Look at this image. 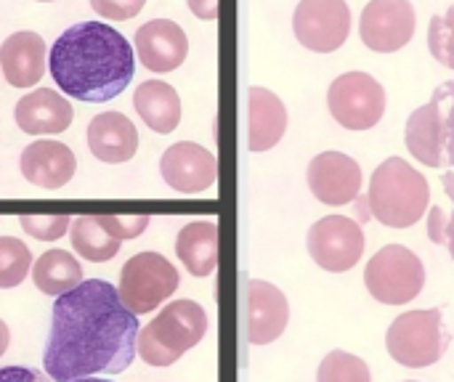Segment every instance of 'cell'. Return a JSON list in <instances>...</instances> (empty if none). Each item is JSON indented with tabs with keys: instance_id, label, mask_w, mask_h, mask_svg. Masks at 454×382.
I'll list each match as a JSON object with an SVG mask.
<instances>
[{
	"instance_id": "4316f807",
	"label": "cell",
	"mask_w": 454,
	"mask_h": 382,
	"mask_svg": "<svg viewBox=\"0 0 454 382\" xmlns=\"http://www.w3.org/2000/svg\"><path fill=\"white\" fill-rule=\"evenodd\" d=\"M317 382H372L367 362L348 351H330L319 364Z\"/></svg>"
},
{
	"instance_id": "836d02e7",
	"label": "cell",
	"mask_w": 454,
	"mask_h": 382,
	"mask_svg": "<svg viewBox=\"0 0 454 382\" xmlns=\"http://www.w3.org/2000/svg\"><path fill=\"white\" fill-rule=\"evenodd\" d=\"M186 5L200 19H218V0H186Z\"/></svg>"
},
{
	"instance_id": "4fadbf2b",
	"label": "cell",
	"mask_w": 454,
	"mask_h": 382,
	"mask_svg": "<svg viewBox=\"0 0 454 382\" xmlns=\"http://www.w3.org/2000/svg\"><path fill=\"white\" fill-rule=\"evenodd\" d=\"M306 181H309L311 194L319 202L340 207L359 197L362 168L354 157L343 152H322L309 162Z\"/></svg>"
},
{
	"instance_id": "5bb4252c",
	"label": "cell",
	"mask_w": 454,
	"mask_h": 382,
	"mask_svg": "<svg viewBox=\"0 0 454 382\" xmlns=\"http://www.w3.org/2000/svg\"><path fill=\"white\" fill-rule=\"evenodd\" d=\"M160 173L165 183L178 194H200L210 189L218 178V160L200 144L178 141L165 149L160 160Z\"/></svg>"
},
{
	"instance_id": "3957f363",
	"label": "cell",
	"mask_w": 454,
	"mask_h": 382,
	"mask_svg": "<svg viewBox=\"0 0 454 382\" xmlns=\"http://www.w3.org/2000/svg\"><path fill=\"white\" fill-rule=\"evenodd\" d=\"M431 202V186L420 170L407 160H386L370 178L367 205L372 215L391 229H410L426 213Z\"/></svg>"
},
{
	"instance_id": "8fae6325",
	"label": "cell",
	"mask_w": 454,
	"mask_h": 382,
	"mask_svg": "<svg viewBox=\"0 0 454 382\" xmlns=\"http://www.w3.org/2000/svg\"><path fill=\"white\" fill-rule=\"evenodd\" d=\"M293 29L309 51L333 53L348 40L351 8L346 0H301L293 13Z\"/></svg>"
},
{
	"instance_id": "603a6c76",
	"label": "cell",
	"mask_w": 454,
	"mask_h": 382,
	"mask_svg": "<svg viewBox=\"0 0 454 382\" xmlns=\"http://www.w3.org/2000/svg\"><path fill=\"white\" fill-rule=\"evenodd\" d=\"M176 255L192 277H210L218 269V226L213 221H194L181 229Z\"/></svg>"
},
{
	"instance_id": "f1b7e54d",
	"label": "cell",
	"mask_w": 454,
	"mask_h": 382,
	"mask_svg": "<svg viewBox=\"0 0 454 382\" xmlns=\"http://www.w3.org/2000/svg\"><path fill=\"white\" fill-rule=\"evenodd\" d=\"M444 186H447V194H450V199H452V213H444L442 207H434V210L428 213V237H431V242L444 245V247L450 250V255H452V261H454V175L452 173H447V175H444Z\"/></svg>"
},
{
	"instance_id": "d4e9b609",
	"label": "cell",
	"mask_w": 454,
	"mask_h": 382,
	"mask_svg": "<svg viewBox=\"0 0 454 382\" xmlns=\"http://www.w3.org/2000/svg\"><path fill=\"white\" fill-rule=\"evenodd\" d=\"M69 239H72V247L77 255H82L85 261L90 263H106L112 261L117 253H120V239L112 237L98 215H80V218H72V226H69Z\"/></svg>"
},
{
	"instance_id": "5b68a950",
	"label": "cell",
	"mask_w": 454,
	"mask_h": 382,
	"mask_svg": "<svg viewBox=\"0 0 454 382\" xmlns=\"http://www.w3.org/2000/svg\"><path fill=\"white\" fill-rule=\"evenodd\" d=\"M404 144L428 168H454V82L439 85L431 101L410 114Z\"/></svg>"
},
{
	"instance_id": "2e32d148",
	"label": "cell",
	"mask_w": 454,
	"mask_h": 382,
	"mask_svg": "<svg viewBox=\"0 0 454 382\" xmlns=\"http://www.w3.org/2000/svg\"><path fill=\"white\" fill-rule=\"evenodd\" d=\"M133 43H136L141 64L152 72H160V74L178 69L189 53L186 32L170 19L146 21L144 27H138Z\"/></svg>"
},
{
	"instance_id": "44dd1931",
	"label": "cell",
	"mask_w": 454,
	"mask_h": 382,
	"mask_svg": "<svg viewBox=\"0 0 454 382\" xmlns=\"http://www.w3.org/2000/svg\"><path fill=\"white\" fill-rule=\"evenodd\" d=\"M247 146L250 152L274 149L287 130V109L282 98L266 88H250L247 93Z\"/></svg>"
},
{
	"instance_id": "d590c367",
	"label": "cell",
	"mask_w": 454,
	"mask_h": 382,
	"mask_svg": "<svg viewBox=\"0 0 454 382\" xmlns=\"http://www.w3.org/2000/svg\"><path fill=\"white\" fill-rule=\"evenodd\" d=\"M69 382H106V380H93V378H82V380H69Z\"/></svg>"
},
{
	"instance_id": "83f0119b",
	"label": "cell",
	"mask_w": 454,
	"mask_h": 382,
	"mask_svg": "<svg viewBox=\"0 0 454 382\" xmlns=\"http://www.w3.org/2000/svg\"><path fill=\"white\" fill-rule=\"evenodd\" d=\"M428 48L434 58L454 69V5L444 16H434L428 27Z\"/></svg>"
},
{
	"instance_id": "8d00e7d4",
	"label": "cell",
	"mask_w": 454,
	"mask_h": 382,
	"mask_svg": "<svg viewBox=\"0 0 454 382\" xmlns=\"http://www.w3.org/2000/svg\"><path fill=\"white\" fill-rule=\"evenodd\" d=\"M40 3H51V0H40Z\"/></svg>"
},
{
	"instance_id": "e0dca14e",
	"label": "cell",
	"mask_w": 454,
	"mask_h": 382,
	"mask_svg": "<svg viewBox=\"0 0 454 382\" xmlns=\"http://www.w3.org/2000/svg\"><path fill=\"white\" fill-rule=\"evenodd\" d=\"M77 160L67 144L59 141H35L19 157L21 175L40 189H61L72 181Z\"/></svg>"
},
{
	"instance_id": "4dcf8cb0",
	"label": "cell",
	"mask_w": 454,
	"mask_h": 382,
	"mask_svg": "<svg viewBox=\"0 0 454 382\" xmlns=\"http://www.w3.org/2000/svg\"><path fill=\"white\" fill-rule=\"evenodd\" d=\"M101 226L117 237L120 242L122 239H136L144 234V229L149 226V215H98Z\"/></svg>"
},
{
	"instance_id": "74e56055",
	"label": "cell",
	"mask_w": 454,
	"mask_h": 382,
	"mask_svg": "<svg viewBox=\"0 0 454 382\" xmlns=\"http://www.w3.org/2000/svg\"><path fill=\"white\" fill-rule=\"evenodd\" d=\"M407 382H415V380H407Z\"/></svg>"
},
{
	"instance_id": "277c9868",
	"label": "cell",
	"mask_w": 454,
	"mask_h": 382,
	"mask_svg": "<svg viewBox=\"0 0 454 382\" xmlns=\"http://www.w3.org/2000/svg\"><path fill=\"white\" fill-rule=\"evenodd\" d=\"M207 332V314L194 300H173L136 338V354L149 367H170Z\"/></svg>"
},
{
	"instance_id": "9c48e42d",
	"label": "cell",
	"mask_w": 454,
	"mask_h": 382,
	"mask_svg": "<svg viewBox=\"0 0 454 382\" xmlns=\"http://www.w3.org/2000/svg\"><path fill=\"white\" fill-rule=\"evenodd\" d=\"M330 114L348 130H370L386 114V90L367 72H346L327 90Z\"/></svg>"
},
{
	"instance_id": "f546056e",
	"label": "cell",
	"mask_w": 454,
	"mask_h": 382,
	"mask_svg": "<svg viewBox=\"0 0 454 382\" xmlns=\"http://www.w3.org/2000/svg\"><path fill=\"white\" fill-rule=\"evenodd\" d=\"M19 223L29 237H35L40 242H53V239L64 237V231H69L72 218L67 213H61V215H21Z\"/></svg>"
},
{
	"instance_id": "e575fe53",
	"label": "cell",
	"mask_w": 454,
	"mask_h": 382,
	"mask_svg": "<svg viewBox=\"0 0 454 382\" xmlns=\"http://www.w3.org/2000/svg\"><path fill=\"white\" fill-rule=\"evenodd\" d=\"M8 340H11V332H8V327H5V322L0 319V356L8 351Z\"/></svg>"
},
{
	"instance_id": "30bf717a",
	"label": "cell",
	"mask_w": 454,
	"mask_h": 382,
	"mask_svg": "<svg viewBox=\"0 0 454 382\" xmlns=\"http://www.w3.org/2000/svg\"><path fill=\"white\" fill-rule=\"evenodd\" d=\"M306 247L319 269L330 274H346L364 255V231L346 215H327L309 229Z\"/></svg>"
},
{
	"instance_id": "7a4b0ae2",
	"label": "cell",
	"mask_w": 454,
	"mask_h": 382,
	"mask_svg": "<svg viewBox=\"0 0 454 382\" xmlns=\"http://www.w3.org/2000/svg\"><path fill=\"white\" fill-rule=\"evenodd\" d=\"M48 66L67 96L104 104L128 88L136 58L130 43L114 27L104 21H80L56 37Z\"/></svg>"
},
{
	"instance_id": "7402d4cb",
	"label": "cell",
	"mask_w": 454,
	"mask_h": 382,
	"mask_svg": "<svg viewBox=\"0 0 454 382\" xmlns=\"http://www.w3.org/2000/svg\"><path fill=\"white\" fill-rule=\"evenodd\" d=\"M133 106L154 133H173L181 122V98L162 80L141 82L133 93Z\"/></svg>"
},
{
	"instance_id": "ac0fdd59",
	"label": "cell",
	"mask_w": 454,
	"mask_h": 382,
	"mask_svg": "<svg viewBox=\"0 0 454 382\" xmlns=\"http://www.w3.org/2000/svg\"><path fill=\"white\" fill-rule=\"evenodd\" d=\"M13 117L16 125L29 136H56L72 125L74 112L61 93L51 88H37L27 93L21 101H16Z\"/></svg>"
},
{
	"instance_id": "1f68e13d",
	"label": "cell",
	"mask_w": 454,
	"mask_h": 382,
	"mask_svg": "<svg viewBox=\"0 0 454 382\" xmlns=\"http://www.w3.org/2000/svg\"><path fill=\"white\" fill-rule=\"evenodd\" d=\"M93 11L109 21H125V19H133L144 5L146 0H90Z\"/></svg>"
},
{
	"instance_id": "6da1fadb",
	"label": "cell",
	"mask_w": 454,
	"mask_h": 382,
	"mask_svg": "<svg viewBox=\"0 0 454 382\" xmlns=\"http://www.w3.org/2000/svg\"><path fill=\"white\" fill-rule=\"evenodd\" d=\"M136 338L138 319L122 306L117 287L85 279L53 303L43 354L45 375L53 382L120 375L136 359Z\"/></svg>"
},
{
	"instance_id": "8992f818",
	"label": "cell",
	"mask_w": 454,
	"mask_h": 382,
	"mask_svg": "<svg viewBox=\"0 0 454 382\" xmlns=\"http://www.w3.org/2000/svg\"><path fill=\"white\" fill-rule=\"evenodd\" d=\"M452 335L444 327L442 311H410L394 319L386 332V348L394 362L407 370H426L436 364L450 348Z\"/></svg>"
},
{
	"instance_id": "52a82bcc",
	"label": "cell",
	"mask_w": 454,
	"mask_h": 382,
	"mask_svg": "<svg viewBox=\"0 0 454 382\" xmlns=\"http://www.w3.org/2000/svg\"><path fill=\"white\" fill-rule=\"evenodd\" d=\"M364 285L378 303L404 306L426 287L423 261L404 245H388L364 269Z\"/></svg>"
},
{
	"instance_id": "9a60e30c",
	"label": "cell",
	"mask_w": 454,
	"mask_h": 382,
	"mask_svg": "<svg viewBox=\"0 0 454 382\" xmlns=\"http://www.w3.org/2000/svg\"><path fill=\"white\" fill-rule=\"evenodd\" d=\"M290 322V306L279 287L250 279L247 282V340L253 346L274 343Z\"/></svg>"
},
{
	"instance_id": "484cf974",
	"label": "cell",
	"mask_w": 454,
	"mask_h": 382,
	"mask_svg": "<svg viewBox=\"0 0 454 382\" xmlns=\"http://www.w3.org/2000/svg\"><path fill=\"white\" fill-rule=\"evenodd\" d=\"M32 269L29 247L16 237H0V290L19 287Z\"/></svg>"
},
{
	"instance_id": "d6986e66",
	"label": "cell",
	"mask_w": 454,
	"mask_h": 382,
	"mask_svg": "<svg viewBox=\"0 0 454 382\" xmlns=\"http://www.w3.org/2000/svg\"><path fill=\"white\" fill-rule=\"evenodd\" d=\"M88 146L96 160L120 165V162L133 160L138 149V130L125 114L101 112L88 125Z\"/></svg>"
},
{
	"instance_id": "d6a6232c",
	"label": "cell",
	"mask_w": 454,
	"mask_h": 382,
	"mask_svg": "<svg viewBox=\"0 0 454 382\" xmlns=\"http://www.w3.org/2000/svg\"><path fill=\"white\" fill-rule=\"evenodd\" d=\"M0 382H53L48 375L32 367H3L0 370Z\"/></svg>"
},
{
	"instance_id": "ba28073f",
	"label": "cell",
	"mask_w": 454,
	"mask_h": 382,
	"mask_svg": "<svg viewBox=\"0 0 454 382\" xmlns=\"http://www.w3.org/2000/svg\"><path fill=\"white\" fill-rule=\"evenodd\" d=\"M181 285L176 266L160 253H138L120 271L117 295L122 306L141 316L162 306Z\"/></svg>"
},
{
	"instance_id": "ffe728a7",
	"label": "cell",
	"mask_w": 454,
	"mask_h": 382,
	"mask_svg": "<svg viewBox=\"0 0 454 382\" xmlns=\"http://www.w3.org/2000/svg\"><path fill=\"white\" fill-rule=\"evenodd\" d=\"M0 69L8 85H37L45 72V43L37 32H13L0 45Z\"/></svg>"
},
{
	"instance_id": "cb8c5ba5",
	"label": "cell",
	"mask_w": 454,
	"mask_h": 382,
	"mask_svg": "<svg viewBox=\"0 0 454 382\" xmlns=\"http://www.w3.org/2000/svg\"><path fill=\"white\" fill-rule=\"evenodd\" d=\"M32 282H35V287L40 292L59 298V295H67L69 290H74L82 282V269L74 261V255H69L64 250H48L35 261Z\"/></svg>"
},
{
	"instance_id": "7c38bea8",
	"label": "cell",
	"mask_w": 454,
	"mask_h": 382,
	"mask_svg": "<svg viewBox=\"0 0 454 382\" xmlns=\"http://www.w3.org/2000/svg\"><path fill=\"white\" fill-rule=\"evenodd\" d=\"M415 27L418 16L410 0H372L359 19L362 43L378 53L402 51L412 40Z\"/></svg>"
}]
</instances>
